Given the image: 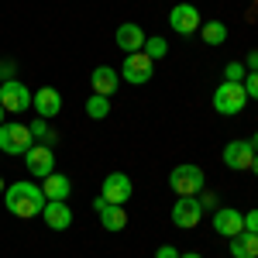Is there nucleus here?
Here are the masks:
<instances>
[{
	"label": "nucleus",
	"instance_id": "nucleus-1",
	"mask_svg": "<svg viewBox=\"0 0 258 258\" xmlns=\"http://www.w3.org/2000/svg\"><path fill=\"white\" fill-rule=\"evenodd\" d=\"M4 203H7V210L21 220H31V217H41V210H45V193H41L38 182H28V179H21V182H11L7 189H4Z\"/></svg>",
	"mask_w": 258,
	"mask_h": 258
},
{
	"label": "nucleus",
	"instance_id": "nucleus-2",
	"mask_svg": "<svg viewBox=\"0 0 258 258\" xmlns=\"http://www.w3.org/2000/svg\"><path fill=\"white\" fill-rule=\"evenodd\" d=\"M169 186H172L176 197H200V193L207 189V176H203L200 165L182 162V165H176V169L169 172Z\"/></svg>",
	"mask_w": 258,
	"mask_h": 258
},
{
	"label": "nucleus",
	"instance_id": "nucleus-3",
	"mask_svg": "<svg viewBox=\"0 0 258 258\" xmlns=\"http://www.w3.org/2000/svg\"><path fill=\"white\" fill-rule=\"evenodd\" d=\"M244 103H248V93H244V83H220L217 90H214V110L224 114V117H234L244 110Z\"/></svg>",
	"mask_w": 258,
	"mask_h": 258
},
{
	"label": "nucleus",
	"instance_id": "nucleus-4",
	"mask_svg": "<svg viewBox=\"0 0 258 258\" xmlns=\"http://www.w3.org/2000/svg\"><path fill=\"white\" fill-rule=\"evenodd\" d=\"M35 145L31 138V131H28V124H0V152L4 155H14V159H24V152Z\"/></svg>",
	"mask_w": 258,
	"mask_h": 258
},
{
	"label": "nucleus",
	"instance_id": "nucleus-5",
	"mask_svg": "<svg viewBox=\"0 0 258 258\" xmlns=\"http://www.w3.org/2000/svg\"><path fill=\"white\" fill-rule=\"evenodd\" d=\"M155 76V62L148 59L145 52H131V55H124V66H120V80L131 83V86H145V83H152Z\"/></svg>",
	"mask_w": 258,
	"mask_h": 258
},
{
	"label": "nucleus",
	"instance_id": "nucleus-6",
	"mask_svg": "<svg viewBox=\"0 0 258 258\" xmlns=\"http://www.w3.org/2000/svg\"><path fill=\"white\" fill-rule=\"evenodd\" d=\"M0 107H4L7 114H24V110L31 107V90L21 80L0 83Z\"/></svg>",
	"mask_w": 258,
	"mask_h": 258
},
{
	"label": "nucleus",
	"instance_id": "nucleus-7",
	"mask_svg": "<svg viewBox=\"0 0 258 258\" xmlns=\"http://www.w3.org/2000/svg\"><path fill=\"white\" fill-rule=\"evenodd\" d=\"M203 207H200V200L197 197H176V203H172V224H176L179 231H193L200 220H203Z\"/></svg>",
	"mask_w": 258,
	"mask_h": 258
},
{
	"label": "nucleus",
	"instance_id": "nucleus-8",
	"mask_svg": "<svg viewBox=\"0 0 258 258\" xmlns=\"http://www.w3.org/2000/svg\"><path fill=\"white\" fill-rule=\"evenodd\" d=\"M224 165L231 169V172H248L251 169V162H255V148L248 145V138H234L224 145Z\"/></svg>",
	"mask_w": 258,
	"mask_h": 258
},
{
	"label": "nucleus",
	"instance_id": "nucleus-9",
	"mask_svg": "<svg viewBox=\"0 0 258 258\" xmlns=\"http://www.w3.org/2000/svg\"><path fill=\"white\" fill-rule=\"evenodd\" d=\"M200 24H203V18H200V11L193 4H176V7L169 11V28H172L176 35H182V38L197 35Z\"/></svg>",
	"mask_w": 258,
	"mask_h": 258
},
{
	"label": "nucleus",
	"instance_id": "nucleus-10",
	"mask_svg": "<svg viewBox=\"0 0 258 258\" xmlns=\"http://www.w3.org/2000/svg\"><path fill=\"white\" fill-rule=\"evenodd\" d=\"M24 165H28V176H35V179L52 176V172H55V152L35 141V145L24 152Z\"/></svg>",
	"mask_w": 258,
	"mask_h": 258
},
{
	"label": "nucleus",
	"instance_id": "nucleus-11",
	"mask_svg": "<svg viewBox=\"0 0 258 258\" xmlns=\"http://www.w3.org/2000/svg\"><path fill=\"white\" fill-rule=\"evenodd\" d=\"M100 197L107 200V203H127V200L135 197V182L127 172H110V176L103 179V186H100Z\"/></svg>",
	"mask_w": 258,
	"mask_h": 258
},
{
	"label": "nucleus",
	"instance_id": "nucleus-12",
	"mask_svg": "<svg viewBox=\"0 0 258 258\" xmlns=\"http://www.w3.org/2000/svg\"><path fill=\"white\" fill-rule=\"evenodd\" d=\"M210 220H214V231H217L220 238H227V241L244 231V214H241V210H234V207H217Z\"/></svg>",
	"mask_w": 258,
	"mask_h": 258
},
{
	"label": "nucleus",
	"instance_id": "nucleus-13",
	"mask_svg": "<svg viewBox=\"0 0 258 258\" xmlns=\"http://www.w3.org/2000/svg\"><path fill=\"white\" fill-rule=\"evenodd\" d=\"M145 28L141 24H135V21H124L117 31H114V41H117V48L124 52V55H131V52H141L145 48Z\"/></svg>",
	"mask_w": 258,
	"mask_h": 258
},
{
	"label": "nucleus",
	"instance_id": "nucleus-14",
	"mask_svg": "<svg viewBox=\"0 0 258 258\" xmlns=\"http://www.w3.org/2000/svg\"><path fill=\"white\" fill-rule=\"evenodd\" d=\"M31 107H35V114H38V117L52 120L62 110V93L55 90V86H41V90L31 93Z\"/></svg>",
	"mask_w": 258,
	"mask_h": 258
},
{
	"label": "nucleus",
	"instance_id": "nucleus-15",
	"mask_svg": "<svg viewBox=\"0 0 258 258\" xmlns=\"http://www.w3.org/2000/svg\"><path fill=\"white\" fill-rule=\"evenodd\" d=\"M41 220L48 231H66L73 224V210L66 200H45V210H41Z\"/></svg>",
	"mask_w": 258,
	"mask_h": 258
},
{
	"label": "nucleus",
	"instance_id": "nucleus-16",
	"mask_svg": "<svg viewBox=\"0 0 258 258\" xmlns=\"http://www.w3.org/2000/svg\"><path fill=\"white\" fill-rule=\"evenodd\" d=\"M90 86H93V93H100V97H114L117 86H120V73L114 66H97L90 73Z\"/></svg>",
	"mask_w": 258,
	"mask_h": 258
},
{
	"label": "nucleus",
	"instance_id": "nucleus-17",
	"mask_svg": "<svg viewBox=\"0 0 258 258\" xmlns=\"http://www.w3.org/2000/svg\"><path fill=\"white\" fill-rule=\"evenodd\" d=\"M97 214H100V227L110 231V234H117V231L127 227V210H124L120 203H103Z\"/></svg>",
	"mask_w": 258,
	"mask_h": 258
},
{
	"label": "nucleus",
	"instance_id": "nucleus-18",
	"mask_svg": "<svg viewBox=\"0 0 258 258\" xmlns=\"http://www.w3.org/2000/svg\"><path fill=\"white\" fill-rule=\"evenodd\" d=\"M41 193H45V200H69L73 182H69V176H62V172H52V176L41 179Z\"/></svg>",
	"mask_w": 258,
	"mask_h": 258
},
{
	"label": "nucleus",
	"instance_id": "nucleus-19",
	"mask_svg": "<svg viewBox=\"0 0 258 258\" xmlns=\"http://www.w3.org/2000/svg\"><path fill=\"white\" fill-rule=\"evenodd\" d=\"M227 244H231V255L234 258H258V234H251V231L234 234Z\"/></svg>",
	"mask_w": 258,
	"mask_h": 258
},
{
	"label": "nucleus",
	"instance_id": "nucleus-20",
	"mask_svg": "<svg viewBox=\"0 0 258 258\" xmlns=\"http://www.w3.org/2000/svg\"><path fill=\"white\" fill-rule=\"evenodd\" d=\"M28 131H31V138L38 141V145H45V148H55L59 145V135H55V127L48 124L45 117H35L31 124H28Z\"/></svg>",
	"mask_w": 258,
	"mask_h": 258
},
{
	"label": "nucleus",
	"instance_id": "nucleus-21",
	"mask_svg": "<svg viewBox=\"0 0 258 258\" xmlns=\"http://www.w3.org/2000/svg\"><path fill=\"white\" fill-rule=\"evenodd\" d=\"M200 38L217 48V45L227 41V24H224V21H203V24H200Z\"/></svg>",
	"mask_w": 258,
	"mask_h": 258
},
{
	"label": "nucleus",
	"instance_id": "nucleus-22",
	"mask_svg": "<svg viewBox=\"0 0 258 258\" xmlns=\"http://www.w3.org/2000/svg\"><path fill=\"white\" fill-rule=\"evenodd\" d=\"M83 110H86V117H90V120H103L107 114H110V97H100V93H93V97L83 103Z\"/></svg>",
	"mask_w": 258,
	"mask_h": 258
},
{
	"label": "nucleus",
	"instance_id": "nucleus-23",
	"mask_svg": "<svg viewBox=\"0 0 258 258\" xmlns=\"http://www.w3.org/2000/svg\"><path fill=\"white\" fill-rule=\"evenodd\" d=\"M141 52H145V55H148L152 62H159V59H165V55H169V41L159 38V35H148V38H145V48H141Z\"/></svg>",
	"mask_w": 258,
	"mask_h": 258
},
{
	"label": "nucleus",
	"instance_id": "nucleus-24",
	"mask_svg": "<svg viewBox=\"0 0 258 258\" xmlns=\"http://www.w3.org/2000/svg\"><path fill=\"white\" fill-rule=\"evenodd\" d=\"M244 76H248L244 62H227V66H224V80L227 83H244Z\"/></svg>",
	"mask_w": 258,
	"mask_h": 258
},
{
	"label": "nucleus",
	"instance_id": "nucleus-25",
	"mask_svg": "<svg viewBox=\"0 0 258 258\" xmlns=\"http://www.w3.org/2000/svg\"><path fill=\"white\" fill-rule=\"evenodd\" d=\"M244 93H248V100H258V73L244 76Z\"/></svg>",
	"mask_w": 258,
	"mask_h": 258
},
{
	"label": "nucleus",
	"instance_id": "nucleus-26",
	"mask_svg": "<svg viewBox=\"0 0 258 258\" xmlns=\"http://www.w3.org/2000/svg\"><path fill=\"white\" fill-rule=\"evenodd\" d=\"M200 207H203V210H210V214H214V210H217L220 203H217V197H214V193H207V189H203V193H200Z\"/></svg>",
	"mask_w": 258,
	"mask_h": 258
},
{
	"label": "nucleus",
	"instance_id": "nucleus-27",
	"mask_svg": "<svg viewBox=\"0 0 258 258\" xmlns=\"http://www.w3.org/2000/svg\"><path fill=\"white\" fill-rule=\"evenodd\" d=\"M244 231L258 234V210H248V214H244Z\"/></svg>",
	"mask_w": 258,
	"mask_h": 258
},
{
	"label": "nucleus",
	"instance_id": "nucleus-28",
	"mask_svg": "<svg viewBox=\"0 0 258 258\" xmlns=\"http://www.w3.org/2000/svg\"><path fill=\"white\" fill-rule=\"evenodd\" d=\"M0 76H4V83H7V80H14V62H11V59H4V62H0Z\"/></svg>",
	"mask_w": 258,
	"mask_h": 258
},
{
	"label": "nucleus",
	"instance_id": "nucleus-29",
	"mask_svg": "<svg viewBox=\"0 0 258 258\" xmlns=\"http://www.w3.org/2000/svg\"><path fill=\"white\" fill-rule=\"evenodd\" d=\"M155 258H179V251L172 248V244H162L159 251H155Z\"/></svg>",
	"mask_w": 258,
	"mask_h": 258
},
{
	"label": "nucleus",
	"instance_id": "nucleus-30",
	"mask_svg": "<svg viewBox=\"0 0 258 258\" xmlns=\"http://www.w3.org/2000/svg\"><path fill=\"white\" fill-rule=\"evenodd\" d=\"M248 73H258V52H248V62H244Z\"/></svg>",
	"mask_w": 258,
	"mask_h": 258
},
{
	"label": "nucleus",
	"instance_id": "nucleus-31",
	"mask_svg": "<svg viewBox=\"0 0 258 258\" xmlns=\"http://www.w3.org/2000/svg\"><path fill=\"white\" fill-rule=\"evenodd\" d=\"M248 145H251V148H255V152H258V131H255V135H251V138H248Z\"/></svg>",
	"mask_w": 258,
	"mask_h": 258
},
{
	"label": "nucleus",
	"instance_id": "nucleus-32",
	"mask_svg": "<svg viewBox=\"0 0 258 258\" xmlns=\"http://www.w3.org/2000/svg\"><path fill=\"white\" fill-rule=\"evenodd\" d=\"M179 258H203L200 251H186V255H179Z\"/></svg>",
	"mask_w": 258,
	"mask_h": 258
},
{
	"label": "nucleus",
	"instance_id": "nucleus-33",
	"mask_svg": "<svg viewBox=\"0 0 258 258\" xmlns=\"http://www.w3.org/2000/svg\"><path fill=\"white\" fill-rule=\"evenodd\" d=\"M251 172L258 176V152H255V162H251Z\"/></svg>",
	"mask_w": 258,
	"mask_h": 258
},
{
	"label": "nucleus",
	"instance_id": "nucleus-34",
	"mask_svg": "<svg viewBox=\"0 0 258 258\" xmlns=\"http://www.w3.org/2000/svg\"><path fill=\"white\" fill-rule=\"evenodd\" d=\"M4 189H7V182H4V176H0V197H4Z\"/></svg>",
	"mask_w": 258,
	"mask_h": 258
},
{
	"label": "nucleus",
	"instance_id": "nucleus-35",
	"mask_svg": "<svg viewBox=\"0 0 258 258\" xmlns=\"http://www.w3.org/2000/svg\"><path fill=\"white\" fill-rule=\"evenodd\" d=\"M4 114H7V110H4V107H0V124H4Z\"/></svg>",
	"mask_w": 258,
	"mask_h": 258
},
{
	"label": "nucleus",
	"instance_id": "nucleus-36",
	"mask_svg": "<svg viewBox=\"0 0 258 258\" xmlns=\"http://www.w3.org/2000/svg\"><path fill=\"white\" fill-rule=\"evenodd\" d=\"M0 155H4V152H0Z\"/></svg>",
	"mask_w": 258,
	"mask_h": 258
}]
</instances>
